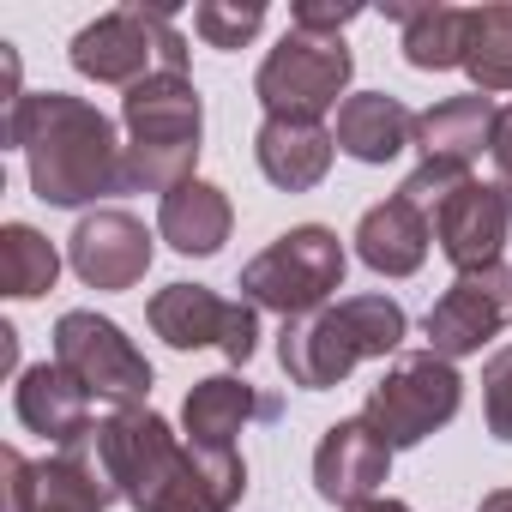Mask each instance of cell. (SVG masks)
I'll return each mask as SVG.
<instances>
[{
    "instance_id": "9a60e30c",
    "label": "cell",
    "mask_w": 512,
    "mask_h": 512,
    "mask_svg": "<svg viewBox=\"0 0 512 512\" xmlns=\"http://www.w3.org/2000/svg\"><path fill=\"white\" fill-rule=\"evenodd\" d=\"M494 127H500V103L494 97H482V91L446 97V103L416 115V151H422V163H446V169L470 175V163L482 151H494Z\"/></svg>"
},
{
    "instance_id": "8fae6325",
    "label": "cell",
    "mask_w": 512,
    "mask_h": 512,
    "mask_svg": "<svg viewBox=\"0 0 512 512\" xmlns=\"http://www.w3.org/2000/svg\"><path fill=\"white\" fill-rule=\"evenodd\" d=\"M428 223H434L440 253L458 272H482V266H500V247H506V229H512V205H506L500 181L494 187L488 181H458Z\"/></svg>"
},
{
    "instance_id": "f1b7e54d",
    "label": "cell",
    "mask_w": 512,
    "mask_h": 512,
    "mask_svg": "<svg viewBox=\"0 0 512 512\" xmlns=\"http://www.w3.org/2000/svg\"><path fill=\"white\" fill-rule=\"evenodd\" d=\"M0 476H7V512H31L37 506V464L25 452H0Z\"/></svg>"
},
{
    "instance_id": "83f0119b",
    "label": "cell",
    "mask_w": 512,
    "mask_h": 512,
    "mask_svg": "<svg viewBox=\"0 0 512 512\" xmlns=\"http://www.w3.org/2000/svg\"><path fill=\"white\" fill-rule=\"evenodd\" d=\"M253 350H260V308L235 302L229 308V332H223V356L241 368V362H253Z\"/></svg>"
},
{
    "instance_id": "d6986e66",
    "label": "cell",
    "mask_w": 512,
    "mask_h": 512,
    "mask_svg": "<svg viewBox=\"0 0 512 512\" xmlns=\"http://www.w3.org/2000/svg\"><path fill=\"white\" fill-rule=\"evenodd\" d=\"M332 139L356 163H392L404 145H416V115L386 91H362V97H344Z\"/></svg>"
},
{
    "instance_id": "1f68e13d",
    "label": "cell",
    "mask_w": 512,
    "mask_h": 512,
    "mask_svg": "<svg viewBox=\"0 0 512 512\" xmlns=\"http://www.w3.org/2000/svg\"><path fill=\"white\" fill-rule=\"evenodd\" d=\"M344 512H410V506H404V500H380V494H374V500H362V506H344Z\"/></svg>"
},
{
    "instance_id": "8992f818",
    "label": "cell",
    "mask_w": 512,
    "mask_h": 512,
    "mask_svg": "<svg viewBox=\"0 0 512 512\" xmlns=\"http://www.w3.org/2000/svg\"><path fill=\"white\" fill-rule=\"evenodd\" d=\"M458 404H464L458 368L440 362L434 350H416V356H398V362L380 374V386L368 392L362 416H368V428L398 452V446H422L434 428H446V422L458 416Z\"/></svg>"
},
{
    "instance_id": "4316f807",
    "label": "cell",
    "mask_w": 512,
    "mask_h": 512,
    "mask_svg": "<svg viewBox=\"0 0 512 512\" xmlns=\"http://www.w3.org/2000/svg\"><path fill=\"white\" fill-rule=\"evenodd\" d=\"M482 416H488V434L512 446V344L500 356H488V368H482Z\"/></svg>"
},
{
    "instance_id": "d6a6232c",
    "label": "cell",
    "mask_w": 512,
    "mask_h": 512,
    "mask_svg": "<svg viewBox=\"0 0 512 512\" xmlns=\"http://www.w3.org/2000/svg\"><path fill=\"white\" fill-rule=\"evenodd\" d=\"M482 512H512V488H500V494H488V500H482Z\"/></svg>"
},
{
    "instance_id": "277c9868",
    "label": "cell",
    "mask_w": 512,
    "mask_h": 512,
    "mask_svg": "<svg viewBox=\"0 0 512 512\" xmlns=\"http://www.w3.org/2000/svg\"><path fill=\"white\" fill-rule=\"evenodd\" d=\"M344 266H350L344 241L326 223H302V229H284L266 253H253L241 266V296L284 320H314L344 290Z\"/></svg>"
},
{
    "instance_id": "d4e9b609",
    "label": "cell",
    "mask_w": 512,
    "mask_h": 512,
    "mask_svg": "<svg viewBox=\"0 0 512 512\" xmlns=\"http://www.w3.org/2000/svg\"><path fill=\"white\" fill-rule=\"evenodd\" d=\"M464 73L482 97L512 91V7H470V31H464Z\"/></svg>"
},
{
    "instance_id": "3957f363",
    "label": "cell",
    "mask_w": 512,
    "mask_h": 512,
    "mask_svg": "<svg viewBox=\"0 0 512 512\" xmlns=\"http://www.w3.org/2000/svg\"><path fill=\"white\" fill-rule=\"evenodd\" d=\"M121 127H127V187L145 193H175L199 181V133H205V103L181 73H151L121 97Z\"/></svg>"
},
{
    "instance_id": "52a82bcc",
    "label": "cell",
    "mask_w": 512,
    "mask_h": 512,
    "mask_svg": "<svg viewBox=\"0 0 512 512\" xmlns=\"http://www.w3.org/2000/svg\"><path fill=\"white\" fill-rule=\"evenodd\" d=\"M356 55L338 37H302L290 31L253 73V97L266 103V115H296V121H320L326 109H344L338 97L350 91Z\"/></svg>"
},
{
    "instance_id": "5b68a950",
    "label": "cell",
    "mask_w": 512,
    "mask_h": 512,
    "mask_svg": "<svg viewBox=\"0 0 512 512\" xmlns=\"http://www.w3.org/2000/svg\"><path fill=\"white\" fill-rule=\"evenodd\" d=\"M151 61L157 73H181L187 67V37L175 31V19L163 7H121V13H103L91 19L79 37H73V67L97 85H139L151 79Z\"/></svg>"
},
{
    "instance_id": "ba28073f",
    "label": "cell",
    "mask_w": 512,
    "mask_h": 512,
    "mask_svg": "<svg viewBox=\"0 0 512 512\" xmlns=\"http://www.w3.org/2000/svg\"><path fill=\"white\" fill-rule=\"evenodd\" d=\"M55 362L91 392V398H103V404H115V410H139L145 398H151V362L133 350V338L115 326V320H103V314H85V308H73V314H61L55 320Z\"/></svg>"
},
{
    "instance_id": "ac0fdd59",
    "label": "cell",
    "mask_w": 512,
    "mask_h": 512,
    "mask_svg": "<svg viewBox=\"0 0 512 512\" xmlns=\"http://www.w3.org/2000/svg\"><path fill=\"white\" fill-rule=\"evenodd\" d=\"M428 241H434V223H428L404 193L368 205L362 223H356V253H362V266L380 272V278H410V272H422Z\"/></svg>"
},
{
    "instance_id": "6da1fadb",
    "label": "cell",
    "mask_w": 512,
    "mask_h": 512,
    "mask_svg": "<svg viewBox=\"0 0 512 512\" xmlns=\"http://www.w3.org/2000/svg\"><path fill=\"white\" fill-rule=\"evenodd\" d=\"M7 145L31 163V193L43 205H91L127 187V145L115 139L109 115L67 91H25L7 109Z\"/></svg>"
},
{
    "instance_id": "7a4b0ae2",
    "label": "cell",
    "mask_w": 512,
    "mask_h": 512,
    "mask_svg": "<svg viewBox=\"0 0 512 512\" xmlns=\"http://www.w3.org/2000/svg\"><path fill=\"white\" fill-rule=\"evenodd\" d=\"M404 308L392 296H344L338 308H320L314 320H284L278 362L290 386L302 392H332L356 374L368 356H392L404 344Z\"/></svg>"
},
{
    "instance_id": "4fadbf2b",
    "label": "cell",
    "mask_w": 512,
    "mask_h": 512,
    "mask_svg": "<svg viewBox=\"0 0 512 512\" xmlns=\"http://www.w3.org/2000/svg\"><path fill=\"white\" fill-rule=\"evenodd\" d=\"M386 470H392V446L368 428V416L332 422L320 434V452H314V488H320V500L362 506V500H374V488L386 482Z\"/></svg>"
},
{
    "instance_id": "9c48e42d",
    "label": "cell",
    "mask_w": 512,
    "mask_h": 512,
    "mask_svg": "<svg viewBox=\"0 0 512 512\" xmlns=\"http://www.w3.org/2000/svg\"><path fill=\"white\" fill-rule=\"evenodd\" d=\"M97 458H103V470H109V482L121 488V500L133 506V512H151V500L163 494V482H169V470H175V458H181V446L187 440H175L169 434V422L157 416V410H115L97 434Z\"/></svg>"
},
{
    "instance_id": "2e32d148",
    "label": "cell",
    "mask_w": 512,
    "mask_h": 512,
    "mask_svg": "<svg viewBox=\"0 0 512 512\" xmlns=\"http://www.w3.org/2000/svg\"><path fill=\"white\" fill-rule=\"evenodd\" d=\"M247 494V464L235 446H181L163 494L151 500V512H229Z\"/></svg>"
},
{
    "instance_id": "e0dca14e",
    "label": "cell",
    "mask_w": 512,
    "mask_h": 512,
    "mask_svg": "<svg viewBox=\"0 0 512 512\" xmlns=\"http://www.w3.org/2000/svg\"><path fill=\"white\" fill-rule=\"evenodd\" d=\"M338 139L320 121H296V115H266L260 133H253V157H260V175L284 193H308L326 181Z\"/></svg>"
},
{
    "instance_id": "4dcf8cb0",
    "label": "cell",
    "mask_w": 512,
    "mask_h": 512,
    "mask_svg": "<svg viewBox=\"0 0 512 512\" xmlns=\"http://www.w3.org/2000/svg\"><path fill=\"white\" fill-rule=\"evenodd\" d=\"M494 169H500V193L512 205V103L500 109V127H494Z\"/></svg>"
},
{
    "instance_id": "ffe728a7",
    "label": "cell",
    "mask_w": 512,
    "mask_h": 512,
    "mask_svg": "<svg viewBox=\"0 0 512 512\" xmlns=\"http://www.w3.org/2000/svg\"><path fill=\"white\" fill-rule=\"evenodd\" d=\"M272 410H278V404L260 398L247 380H235V374H211V380H199V386L187 392V404H181V428H187L193 446H235V434H241L253 416H272Z\"/></svg>"
},
{
    "instance_id": "f546056e",
    "label": "cell",
    "mask_w": 512,
    "mask_h": 512,
    "mask_svg": "<svg viewBox=\"0 0 512 512\" xmlns=\"http://www.w3.org/2000/svg\"><path fill=\"white\" fill-rule=\"evenodd\" d=\"M350 19H362V7H320V0H302V7L290 13V31H302V37H338Z\"/></svg>"
},
{
    "instance_id": "484cf974",
    "label": "cell",
    "mask_w": 512,
    "mask_h": 512,
    "mask_svg": "<svg viewBox=\"0 0 512 512\" xmlns=\"http://www.w3.org/2000/svg\"><path fill=\"white\" fill-rule=\"evenodd\" d=\"M260 25H266V7H260V0H199V7H193V31H199L211 49H241Z\"/></svg>"
},
{
    "instance_id": "5bb4252c",
    "label": "cell",
    "mask_w": 512,
    "mask_h": 512,
    "mask_svg": "<svg viewBox=\"0 0 512 512\" xmlns=\"http://www.w3.org/2000/svg\"><path fill=\"white\" fill-rule=\"evenodd\" d=\"M13 410L31 434H43L49 446H79L91 440V392L61 368V362H37V368H19V386H13Z\"/></svg>"
},
{
    "instance_id": "603a6c76",
    "label": "cell",
    "mask_w": 512,
    "mask_h": 512,
    "mask_svg": "<svg viewBox=\"0 0 512 512\" xmlns=\"http://www.w3.org/2000/svg\"><path fill=\"white\" fill-rule=\"evenodd\" d=\"M404 25V61L416 73H446L464 67V31H470V7H386Z\"/></svg>"
},
{
    "instance_id": "7c38bea8",
    "label": "cell",
    "mask_w": 512,
    "mask_h": 512,
    "mask_svg": "<svg viewBox=\"0 0 512 512\" xmlns=\"http://www.w3.org/2000/svg\"><path fill=\"white\" fill-rule=\"evenodd\" d=\"M67 260L91 290H133L151 272V229L133 211H91L67 241Z\"/></svg>"
},
{
    "instance_id": "30bf717a",
    "label": "cell",
    "mask_w": 512,
    "mask_h": 512,
    "mask_svg": "<svg viewBox=\"0 0 512 512\" xmlns=\"http://www.w3.org/2000/svg\"><path fill=\"white\" fill-rule=\"evenodd\" d=\"M512 326V272L506 266H482V272H458L452 290L428 308L422 338L440 362H464L476 356L488 338H500Z\"/></svg>"
},
{
    "instance_id": "44dd1931",
    "label": "cell",
    "mask_w": 512,
    "mask_h": 512,
    "mask_svg": "<svg viewBox=\"0 0 512 512\" xmlns=\"http://www.w3.org/2000/svg\"><path fill=\"white\" fill-rule=\"evenodd\" d=\"M229 223H235L229 193L211 187V181H187V187L163 193V205H157V235H163L175 253H187V260L217 253V247L229 241Z\"/></svg>"
},
{
    "instance_id": "7402d4cb",
    "label": "cell",
    "mask_w": 512,
    "mask_h": 512,
    "mask_svg": "<svg viewBox=\"0 0 512 512\" xmlns=\"http://www.w3.org/2000/svg\"><path fill=\"white\" fill-rule=\"evenodd\" d=\"M229 308H235V302H223V296L205 290V284H163V290L151 296L145 320H151V332H157L169 350H205V344L223 350Z\"/></svg>"
},
{
    "instance_id": "cb8c5ba5",
    "label": "cell",
    "mask_w": 512,
    "mask_h": 512,
    "mask_svg": "<svg viewBox=\"0 0 512 512\" xmlns=\"http://www.w3.org/2000/svg\"><path fill=\"white\" fill-rule=\"evenodd\" d=\"M55 278H61V253L43 229H31V223L0 229V290L13 302H31V296L55 290Z\"/></svg>"
}]
</instances>
